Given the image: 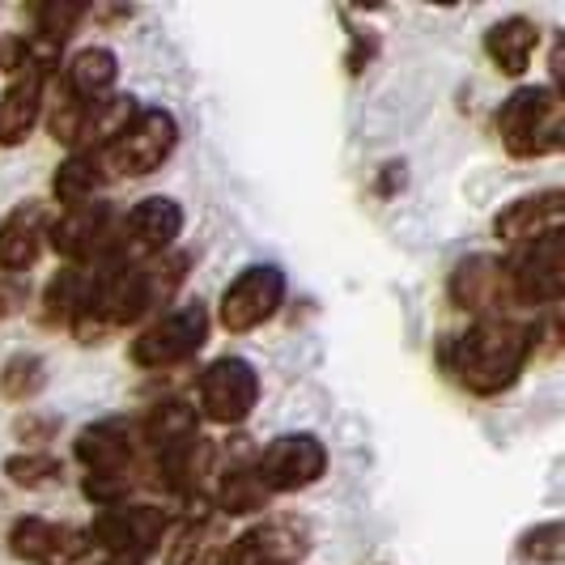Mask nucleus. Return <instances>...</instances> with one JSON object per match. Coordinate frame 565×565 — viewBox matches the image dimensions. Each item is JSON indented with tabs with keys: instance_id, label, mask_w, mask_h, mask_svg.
Instances as JSON below:
<instances>
[{
	"instance_id": "nucleus-1",
	"label": "nucleus",
	"mask_w": 565,
	"mask_h": 565,
	"mask_svg": "<svg viewBox=\"0 0 565 565\" xmlns=\"http://www.w3.org/2000/svg\"><path fill=\"white\" fill-rule=\"evenodd\" d=\"M532 353H536V328L514 323L510 315H493L477 319L463 337H455L443 362L472 396H502L519 383Z\"/></svg>"
},
{
	"instance_id": "nucleus-2",
	"label": "nucleus",
	"mask_w": 565,
	"mask_h": 565,
	"mask_svg": "<svg viewBox=\"0 0 565 565\" xmlns=\"http://www.w3.org/2000/svg\"><path fill=\"white\" fill-rule=\"evenodd\" d=\"M498 137L510 158H548L565 141V103L553 85H519L498 111Z\"/></svg>"
},
{
	"instance_id": "nucleus-3",
	"label": "nucleus",
	"mask_w": 565,
	"mask_h": 565,
	"mask_svg": "<svg viewBox=\"0 0 565 565\" xmlns=\"http://www.w3.org/2000/svg\"><path fill=\"white\" fill-rule=\"evenodd\" d=\"M174 145H179V119L167 107H141L132 115V124L107 149L94 153V162L103 170V179L107 174H115V179H145V174L167 167Z\"/></svg>"
},
{
	"instance_id": "nucleus-4",
	"label": "nucleus",
	"mask_w": 565,
	"mask_h": 565,
	"mask_svg": "<svg viewBox=\"0 0 565 565\" xmlns=\"http://www.w3.org/2000/svg\"><path fill=\"white\" fill-rule=\"evenodd\" d=\"M179 234H183V209H179V200L145 196L115 222L107 264H149V259L167 255Z\"/></svg>"
},
{
	"instance_id": "nucleus-5",
	"label": "nucleus",
	"mask_w": 565,
	"mask_h": 565,
	"mask_svg": "<svg viewBox=\"0 0 565 565\" xmlns=\"http://www.w3.org/2000/svg\"><path fill=\"white\" fill-rule=\"evenodd\" d=\"M252 472L268 498L273 493H298V489H311L328 472V447L319 443V434H307V429L281 434L259 451Z\"/></svg>"
},
{
	"instance_id": "nucleus-6",
	"label": "nucleus",
	"mask_w": 565,
	"mask_h": 565,
	"mask_svg": "<svg viewBox=\"0 0 565 565\" xmlns=\"http://www.w3.org/2000/svg\"><path fill=\"white\" fill-rule=\"evenodd\" d=\"M209 340V311L200 302L174 307L170 315H162L158 323H149L141 337L132 340V362L141 370H170L188 358H196Z\"/></svg>"
},
{
	"instance_id": "nucleus-7",
	"label": "nucleus",
	"mask_w": 565,
	"mask_h": 565,
	"mask_svg": "<svg viewBox=\"0 0 565 565\" xmlns=\"http://www.w3.org/2000/svg\"><path fill=\"white\" fill-rule=\"evenodd\" d=\"M285 302V273L277 264H252L243 268L234 281L222 289V302H217V319L222 328L243 337L264 328L273 315L281 311Z\"/></svg>"
},
{
	"instance_id": "nucleus-8",
	"label": "nucleus",
	"mask_w": 565,
	"mask_h": 565,
	"mask_svg": "<svg viewBox=\"0 0 565 565\" xmlns=\"http://www.w3.org/2000/svg\"><path fill=\"white\" fill-rule=\"evenodd\" d=\"M507 281L514 294V307H553L562 302L565 289V252L562 230L527 243L523 252L507 259Z\"/></svg>"
},
{
	"instance_id": "nucleus-9",
	"label": "nucleus",
	"mask_w": 565,
	"mask_h": 565,
	"mask_svg": "<svg viewBox=\"0 0 565 565\" xmlns=\"http://www.w3.org/2000/svg\"><path fill=\"white\" fill-rule=\"evenodd\" d=\"M259 404V374L247 358H217L200 374V413L213 425H243Z\"/></svg>"
},
{
	"instance_id": "nucleus-10",
	"label": "nucleus",
	"mask_w": 565,
	"mask_h": 565,
	"mask_svg": "<svg viewBox=\"0 0 565 565\" xmlns=\"http://www.w3.org/2000/svg\"><path fill=\"white\" fill-rule=\"evenodd\" d=\"M111 234H115V213L103 200H89L77 209H60V217L47 226V238L73 268L94 264L103 268L107 252H111Z\"/></svg>"
},
{
	"instance_id": "nucleus-11",
	"label": "nucleus",
	"mask_w": 565,
	"mask_h": 565,
	"mask_svg": "<svg viewBox=\"0 0 565 565\" xmlns=\"http://www.w3.org/2000/svg\"><path fill=\"white\" fill-rule=\"evenodd\" d=\"M170 519L167 510L158 507H111L94 519V527L85 532L89 544L107 548V553H119V557H137L141 562L145 553H153L162 536H167Z\"/></svg>"
},
{
	"instance_id": "nucleus-12",
	"label": "nucleus",
	"mask_w": 565,
	"mask_h": 565,
	"mask_svg": "<svg viewBox=\"0 0 565 565\" xmlns=\"http://www.w3.org/2000/svg\"><path fill=\"white\" fill-rule=\"evenodd\" d=\"M311 553V532L298 519H268L234 540L222 565H298Z\"/></svg>"
},
{
	"instance_id": "nucleus-13",
	"label": "nucleus",
	"mask_w": 565,
	"mask_h": 565,
	"mask_svg": "<svg viewBox=\"0 0 565 565\" xmlns=\"http://www.w3.org/2000/svg\"><path fill=\"white\" fill-rule=\"evenodd\" d=\"M451 302L463 311H477L481 319L502 315V307H514V294L507 281V259L498 255H468L451 273Z\"/></svg>"
},
{
	"instance_id": "nucleus-14",
	"label": "nucleus",
	"mask_w": 565,
	"mask_h": 565,
	"mask_svg": "<svg viewBox=\"0 0 565 565\" xmlns=\"http://www.w3.org/2000/svg\"><path fill=\"white\" fill-rule=\"evenodd\" d=\"M73 455L85 468V477H115V472H132L137 459V425L124 417L85 425L73 443Z\"/></svg>"
},
{
	"instance_id": "nucleus-15",
	"label": "nucleus",
	"mask_w": 565,
	"mask_h": 565,
	"mask_svg": "<svg viewBox=\"0 0 565 565\" xmlns=\"http://www.w3.org/2000/svg\"><path fill=\"white\" fill-rule=\"evenodd\" d=\"M47 77H52V68H43L34 56L9 77L4 94H0V145L4 149L22 145L34 132V124L43 115V85H47Z\"/></svg>"
},
{
	"instance_id": "nucleus-16",
	"label": "nucleus",
	"mask_w": 565,
	"mask_h": 565,
	"mask_svg": "<svg viewBox=\"0 0 565 565\" xmlns=\"http://www.w3.org/2000/svg\"><path fill=\"white\" fill-rule=\"evenodd\" d=\"M562 188H544V192H532V196H519L510 200L507 209L493 217V234L502 243H536L544 234H557L565 217V204H562Z\"/></svg>"
},
{
	"instance_id": "nucleus-17",
	"label": "nucleus",
	"mask_w": 565,
	"mask_h": 565,
	"mask_svg": "<svg viewBox=\"0 0 565 565\" xmlns=\"http://www.w3.org/2000/svg\"><path fill=\"white\" fill-rule=\"evenodd\" d=\"M43 238H47V213L39 200L18 204L4 222H0V273L4 277H18L26 273L30 264L43 252Z\"/></svg>"
},
{
	"instance_id": "nucleus-18",
	"label": "nucleus",
	"mask_w": 565,
	"mask_h": 565,
	"mask_svg": "<svg viewBox=\"0 0 565 565\" xmlns=\"http://www.w3.org/2000/svg\"><path fill=\"white\" fill-rule=\"evenodd\" d=\"M540 52V26L532 18H502L484 34V56L502 77H523Z\"/></svg>"
},
{
	"instance_id": "nucleus-19",
	"label": "nucleus",
	"mask_w": 565,
	"mask_h": 565,
	"mask_svg": "<svg viewBox=\"0 0 565 565\" xmlns=\"http://www.w3.org/2000/svg\"><path fill=\"white\" fill-rule=\"evenodd\" d=\"M119 82V56H115L111 47H103V43H89L82 47L77 56L68 60V68H64V89L77 98V103H98V98H107Z\"/></svg>"
},
{
	"instance_id": "nucleus-20",
	"label": "nucleus",
	"mask_w": 565,
	"mask_h": 565,
	"mask_svg": "<svg viewBox=\"0 0 565 565\" xmlns=\"http://www.w3.org/2000/svg\"><path fill=\"white\" fill-rule=\"evenodd\" d=\"M145 443H153V451H162V447H174V443H188V438H196V408H188L183 399H167V404H158L141 425Z\"/></svg>"
},
{
	"instance_id": "nucleus-21",
	"label": "nucleus",
	"mask_w": 565,
	"mask_h": 565,
	"mask_svg": "<svg viewBox=\"0 0 565 565\" xmlns=\"http://www.w3.org/2000/svg\"><path fill=\"white\" fill-rule=\"evenodd\" d=\"M9 548L22 562H52L64 557V527L47 523V519H18L9 532Z\"/></svg>"
},
{
	"instance_id": "nucleus-22",
	"label": "nucleus",
	"mask_w": 565,
	"mask_h": 565,
	"mask_svg": "<svg viewBox=\"0 0 565 565\" xmlns=\"http://www.w3.org/2000/svg\"><path fill=\"white\" fill-rule=\"evenodd\" d=\"M98 183H103V170L94 162V153H73V158L56 170L52 192H56V200L64 209H77V204H89V200H94Z\"/></svg>"
},
{
	"instance_id": "nucleus-23",
	"label": "nucleus",
	"mask_w": 565,
	"mask_h": 565,
	"mask_svg": "<svg viewBox=\"0 0 565 565\" xmlns=\"http://www.w3.org/2000/svg\"><path fill=\"white\" fill-rule=\"evenodd\" d=\"M43 387H47V366L34 353H13L0 366V396L13 399V404H30Z\"/></svg>"
},
{
	"instance_id": "nucleus-24",
	"label": "nucleus",
	"mask_w": 565,
	"mask_h": 565,
	"mask_svg": "<svg viewBox=\"0 0 565 565\" xmlns=\"http://www.w3.org/2000/svg\"><path fill=\"white\" fill-rule=\"evenodd\" d=\"M85 18V4L77 0H47V4H39L34 9V30H39V43H47V47H64L68 43V34L82 26Z\"/></svg>"
},
{
	"instance_id": "nucleus-25",
	"label": "nucleus",
	"mask_w": 565,
	"mask_h": 565,
	"mask_svg": "<svg viewBox=\"0 0 565 565\" xmlns=\"http://www.w3.org/2000/svg\"><path fill=\"white\" fill-rule=\"evenodd\" d=\"M4 477L18 489H52L64 477V463L47 451H22L4 459Z\"/></svg>"
},
{
	"instance_id": "nucleus-26",
	"label": "nucleus",
	"mask_w": 565,
	"mask_h": 565,
	"mask_svg": "<svg viewBox=\"0 0 565 565\" xmlns=\"http://www.w3.org/2000/svg\"><path fill=\"white\" fill-rule=\"evenodd\" d=\"M217 507L226 514H255V510L268 507V493L255 481L252 468H230L222 477V489H217Z\"/></svg>"
},
{
	"instance_id": "nucleus-27",
	"label": "nucleus",
	"mask_w": 565,
	"mask_h": 565,
	"mask_svg": "<svg viewBox=\"0 0 565 565\" xmlns=\"http://www.w3.org/2000/svg\"><path fill=\"white\" fill-rule=\"evenodd\" d=\"M519 557L532 565L562 562V523L548 519V523H536L532 532H523V536H519Z\"/></svg>"
},
{
	"instance_id": "nucleus-28",
	"label": "nucleus",
	"mask_w": 565,
	"mask_h": 565,
	"mask_svg": "<svg viewBox=\"0 0 565 565\" xmlns=\"http://www.w3.org/2000/svg\"><path fill=\"white\" fill-rule=\"evenodd\" d=\"M26 302H30L26 281H18V277H0V323L26 311Z\"/></svg>"
},
{
	"instance_id": "nucleus-29",
	"label": "nucleus",
	"mask_w": 565,
	"mask_h": 565,
	"mask_svg": "<svg viewBox=\"0 0 565 565\" xmlns=\"http://www.w3.org/2000/svg\"><path fill=\"white\" fill-rule=\"evenodd\" d=\"M52 429H56V422H39V417H30V413H26V422H18V434H22L26 443H47Z\"/></svg>"
},
{
	"instance_id": "nucleus-30",
	"label": "nucleus",
	"mask_w": 565,
	"mask_h": 565,
	"mask_svg": "<svg viewBox=\"0 0 565 565\" xmlns=\"http://www.w3.org/2000/svg\"><path fill=\"white\" fill-rule=\"evenodd\" d=\"M98 565H141V562H137V557H119V553H107V557H103Z\"/></svg>"
}]
</instances>
